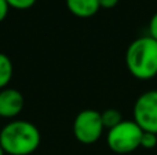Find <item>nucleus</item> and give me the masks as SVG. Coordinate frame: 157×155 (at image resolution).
<instances>
[{
	"instance_id": "nucleus-3",
	"label": "nucleus",
	"mask_w": 157,
	"mask_h": 155,
	"mask_svg": "<svg viewBox=\"0 0 157 155\" xmlns=\"http://www.w3.org/2000/svg\"><path fill=\"white\" fill-rule=\"evenodd\" d=\"M142 131L132 121H121L117 126L109 129L106 135L108 147L116 154H130L141 147Z\"/></svg>"
},
{
	"instance_id": "nucleus-10",
	"label": "nucleus",
	"mask_w": 157,
	"mask_h": 155,
	"mask_svg": "<svg viewBox=\"0 0 157 155\" xmlns=\"http://www.w3.org/2000/svg\"><path fill=\"white\" fill-rule=\"evenodd\" d=\"M157 146V133L153 132H144L141 137V147L145 150H152Z\"/></svg>"
},
{
	"instance_id": "nucleus-1",
	"label": "nucleus",
	"mask_w": 157,
	"mask_h": 155,
	"mask_svg": "<svg viewBox=\"0 0 157 155\" xmlns=\"http://www.w3.org/2000/svg\"><path fill=\"white\" fill-rule=\"evenodd\" d=\"M40 132L25 120L11 121L0 131V146L8 155H30L40 146Z\"/></svg>"
},
{
	"instance_id": "nucleus-6",
	"label": "nucleus",
	"mask_w": 157,
	"mask_h": 155,
	"mask_svg": "<svg viewBox=\"0 0 157 155\" xmlns=\"http://www.w3.org/2000/svg\"><path fill=\"white\" fill-rule=\"evenodd\" d=\"M24 95L15 88L0 89V117L15 118L24 109Z\"/></svg>"
},
{
	"instance_id": "nucleus-7",
	"label": "nucleus",
	"mask_w": 157,
	"mask_h": 155,
	"mask_svg": "<svg viewBox=\"0 0 157 155\" xmlns=\"http://www.w3.org/2000/svg\"><path fill=\"white\" fill-rule=\"evenodd\" d=\"M66 7L78 18H90L99 11L98 0H66Z\"/></svg>"
},
{
	"instance_id": "nucleus-15",
	"label": "nucleus",
	"mask_w": 157,
	"mask_h": 155,
	"mask_svg": "<svg viewBox=\"0 0 157 155\" xmlns=\"http://www.w3.org/2000/svg\"><path fill=\"white\" fill-rule=\"evenodd\" d=\"M0 155H6L4 150H3V148H2V146H0Z\"/></svg>"
},
{
	"instance_id": "nucleus-8",
	"label": "nucleus",
	"mask_w": 157,
	"mask_h": 155,
	"mask_svg": "<svg viewBox=\"0 0 157 155\" xmlns=\"http://www.w3.org/2000/svg\"><path fill=\"white\" fill-rule=\"evenodd\" d=\"M13 62L6 54L0 52V89L7 88L10 84L11 78H13Z\"/></svg>"
},
{
	"instance_id": "nucleus-11",
	"label": "nucleus",
	"mask_w": 157,
	"mask_h": 155,
	"mask_svg": "<svg viewBox=\"0 0 157 155\" xmlns=\"http://www.w3.org/2000/svg\"><path fill=\"white\" fill-rule=\"evenodd\" d=\"M10 5V8H15V10H28L32 5H35L36 0H6Z\"/></svg>"
},
{
	"instance_id": "nucleus-9",
	"label": "nucleus",
	"mask_w": 157,
	"mask_h": 155,
	"mask_svg": "<svg viewBox=\"0 0 157 155\" xmlns=\"http://www.w3.org/2000/svg\"><path fill=\"white\" fill-rule=\"evenodd\" d=\"M101 117H102V124L105 126V129H112L114 126H117L123 120L121 113L117 109H106L105 111L101 113Z\"/></svg>"
},
{
	"instance_id": "nucleus-12",
	"label": "nucleus",
	"mask_w": 157,
	"mask_h": 155,
	"mask_svg": "<svg viewBox=\"0 0 157 155\" xmlns=\"http://www.w3.org/2000/svg\"><path fill=\"white\" fill-rule=\"evenodd\" d=\"M149 36L153 40L157 41V13L153 14V16L150 18L149 22Z\"/></svg>"
},
{
	"instance_id": "nucleus-5",
	"label": "nucleus",
	"mask_w": 157,
	"mask_h": 155,
	"mask_svg": "<svg viewBox=\"0 0 157 155\" xmlns=\"http://www.w3.org/2000/svg\"><path fill=\"white\" fill-rule=\"evenodd\" d=\"M134 122L144 132L157 133V91L144 92L134 104Z\"/></svg>"
},
{
	"instance_id": "nucleus-13",
	"label": "nucleus",
	"mask_w": 157,
	"mask_h": 155,
	"mask_svg": "<svg viewBox=\"0 0 157 155\" xmlns=\"http://www.w3.org/2000/svg\"><path fill=\"white\" fill-rule=\"evenodd\" d=\"M8 11H10V5L6 0H0V22H3L8 15Z\"/></svg>"
},
{
	"instance_id": "nucleus-14",
	"label": "nucleus",
	"mask_w": 157,
	"mask_h": 155,
	"mask_svg": "<svg viewBox=\"0 0 157 155\" xmlns=\"http://www.w3.org/2000/svg\"><path fill=\"white\" fill-rule=\"evenodd\" d=\"M101 8H113L119 4V0H98Z\"/></svg>"
},
{
	"instance_id": "nucleus-2",
	"label": "nucleus",
	"mask_w": 157,
	"mask_h": 155,
	"mask_svg": "<svg viewBox=\"0 0 157 155\" xmlns=\"http://www.w3.org/2000/svg\"><path fill=\"white\" fill-rule=\"evenodd\" d=\"M125 66L136 80H152L157 76V41L150 36L138 37L125 51Z\"/></svg>"
},
{
	"instance_id": "nucleus-4",
	"label": "nucleus",
	"mask_w": 157,
	"mask_h": 155,
	"mask_svg": "<svg viewBox=\"0 0 157 155\" xmlns=\"http://www.w3.org/2000/svg\"><path fill=\"white\" fill-rule=\"evenodd\" d=\"M102 117L97 110L87 109L80 111L73 121V135L81 144H94L103 133Z\"/></svg>"
}]
</instances>
